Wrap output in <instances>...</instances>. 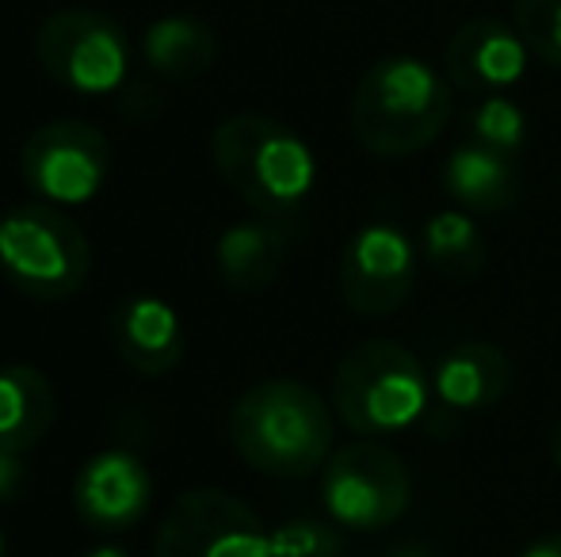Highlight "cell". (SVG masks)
<instances>
[{"instance_id": "obj_27", "label": "cell", "mask_w": 561, "mask_h": 557, "mask_svg": "<svg viewBox=\"0 0 561 557\" xmlns=\"http://www.w3.org/2000/svg\"><path fill=\"white\" fill-rule=\"evenodd\" d=\"M550 451H554V462H558V469H561V423L554 428V436H550Z\"/></svg>"}, {"instance_id": "obj_16", "label": "cell", "mask_w": 561, "mask_h": 557, "mask_svg": "<svg viewBox=\"0 0 561 557\" xmlns=\"http://www.w3.org/2000/svg\"><path fill=\"white\" fill-rule=\"evenodd\" d=\"M290 248V222L256 218V222H237L218 237L215 264L226 287L237 294H256L279 279Z\"/></svg>"}, {"instance_id": "obj_2", "label": "cell", "mask_w": 561, "mask_h": 557, "mask_svg": "<svg viewBox=\"0 0 561 557\" xmlns=\"http://www.w3.org/2000/svg\"><path fill=\"white\" fill-rule=\"evenodd\" d=\"M229 439L252 469L267 477H306L333 454V409L298 379H264L237 397Z\"/></svg>"}, {"instance_id": "obj_25", "label": "cell", "mask_w": 561, "mask_h": 557, "mask_svg": "<svg viewBox=\"0 0 561 557\" xmlns=\"http://www.w3.org/2000/svg\"><path fill=\"white\" fill-rule=\"evenodd\" d=\"M382 557H439L432 546H424V543H413V538H405V543H398V546H390Z\"/></svg>"}, {"instance_id": "obj_21", "label": "cell", "mask_w": 561, "mask_h": 557, "mask_svg": "<svg viewBox=\"0 0 561 557\" xmlns=\"http://www.w3.org/2000/svg\"><path fill=\"white\" fill-rule=\"evenodd\" d=\"M512 27L547 66H561V0H512Z\"/></svg>"}, {"instance_id": "obj_3", "label": "cell", "mask_w": 561, "mask_h": 557, "mask_svg": "<svg viewBox=\"0 0 561 557\" xmlns=\"http://www.w3.org/2000/svg\"><path fill=\"white\" fill-rule=\"evenodd\" d=\"M210 156L229 192L275 222H295L318 184L313 149L272 115H229L210 135Z\"/></svg>"}, {"instance_id": "obj_26", "label": "cell", "mask_w": 561, "mask_h": 557, "mask_svg": "<svg viewBox=\"0 0 561 557\" xmlns=\"http://www.w3.org/2000/svg\"><path fill=\"white\" fill-rule=\"evenodd\" d=\"M84 557H130L123 550V546H96V550H89Z\"/></svg>"}, {"instance_id": "obj_24", "label": "cell", "mask_w": 561, "mask_h": 557, "mask_svg": "<svg viewBox=\"0 0 561 557\" xmlns=\"http://www.w3.org/2000/svg\"><path fill=\"white\" fill-rule=\"evenodd\" d=\"M519 557H561V531H554V535H542L535 538L531 546H527Z\"/></svg>"}, {"instance_id": "obj_20", "label": "cell", "mask_w": 561, "mask_h": 557, "mask_svg": "<svg viewBox=\"0 0 561 557\" xmlns=\"http://www.w3.org/2000/svg\"><path fill=\"white\" fill-rule=\"evenodd\" d=\"M462 135L496 153L519 156L527 149V115L508 96H478L462 115Z\"/></svg>"}, {"instance_id": "obj_22", "label": "cell", "mask_w": 561, "mask_h": 557, "mask_svg": "<svg viewBox=\"0 0 561 557\" xmlns=\"http://www.w3.org/2000/svg\"><path fill=\"white\" fill-rule=\"evenodd\" d=\"M344 538L333 523L321 520H287L272 531V550L267 557H340Z\"/></svg>"}, {"instance_id": "obj_11", "label": "cell", "mask_w": 561, "mask_h": 557, "mask_svg": "<svg viewBox=\"0 0 561 557\" xmlns=\"http://www.w3.org/2000/svg\"><path fill=\"white\" fill-rule=\"evenodd\" d=\"M153 504V474L134 451L107 446L92 454L73 481V508L100 535L138 527Z\"/></svg>"}, {"instance_id": "obj_29", "label": "cell", "mask_w": 561, "mask_h": 557, "mask_svg": "<svg viewBox=\"0 0 561 557\" xmlns=\"http://www.w3.org/2000/svg\"><path fill=\"white\" fill-rule=\"evenodd\" d=\"M0 225H4V210H0Z\"/></svg>"}, {"instance_id": "obj_1", "label": "cell", "mask_w": 561, "mask_h": 557, "mask_svg": "<svg viewBox=\"0 0 561 557\" xmlns=\"http://www.w3.org/2000/svg\"><path fill=\"white\" fill-rule=\"evenodd\" d=\"M455 84L416 54L378 58L355 84L347 123L370 156H413L447 130Z\"/></svg>"}, {"instance_id": "obj_7", "label": "cell", "mask_w": 561, "mask_h": 557, "mask_svg": "<svg viewBox=\"0 0 561 557\" xmlns=\"http://www.w3.org/2000/svg\"><path fill=\"white\" fill-rule=\"evenodd\" d=\"M321 500L336 527L386 531L409 512L413 477L398 451L378 439H359L329 454L321 474Z\"/></svg>"}, {"instance_id": "obj_4", "label": "cell", "mask_w": 561, "mask_h": 557, "mask_svg": "<svg viewBox=\"0 0 561 557\" xmlns=\"http://www.w3.org/2000/svg\"><path fill=\"white\" fill-rule=\"evenodd\" d=\"M333 409L363 439H390L432 409V374L398 340H363L336 363Z\"/></svg>"}, {"instance_id": "obj_12", "label": "cell", "mask_w": 561, "mask_h": 557, "mask_svg": "<svg viewBox=\"0 0 561 557\" xmlns=\"http://www.w3.org/2000/svg\"><path fill=\"white\" fill-rule=\"evenodd\" d=\"M527 43L496 15H473L444 46V73L470 96H504L527 73Z\"/></svg>"}, {"instance_id": "obj_10", "label": "cell", "mask_w": 561, "mask_h": 557, "mask_svg": "<svg viewBox=\"0 0 561 557\" xmlns=\"http://www.w3.org/2000/svg\"><path fill=\"white\" fill-rule=\"evenodd\" d=\"M340 298L359 317H390L413 298L416 253L405 230L390 222H370L340 248Z\"/></svg>"}, {"instance_id": "obj_13", "label": "cell", "mask_w": 561, "mask_h": 557, "mask_svg": "<svg viewBox=\"0 0 561 557\" xmlns=\"http://www.w3.org/2000/svg\"><path fill=\"white\" fill-rule=\"evenodd\" d=\"M512 386V363L496 344L462 340L444 348L432 371V402L455 420L485 413L504 402Z\"/></svg>"}, {"instance_id": "obj_28", "label": "cell", "mask_w": 561, "mask_h": 557, "mask_svg": "<svg viewBox=\"0 0 561 557\" xmlns=\"http://www.w3.org/2000/svg\"><path fill=\"white\" fill-rule=\"evenodd\" d=\"M0 557H4V535H0Z\"/></svg>"}, {"instance_id": "obj_19", "label": "cell", "mask_w": 561, "mask_h": 557, "mask_svg": "<svg viewBox=\"0 0 561 557\" xmlns=\"http://www.w3.org/2000/svg\"><path fill=\"white\" fill-rule=\"evenodd\" d=\"M424 256L428 264L450 282L473 279L489 260L485 237L478 233V225L466 218V210H436L424 222Z\"/></svg>"}, {"instance_id": "obj_15", "label": "cell", "mask_w": 561, "mask_h": 557, "mask_svg": "<svg viewBox=\"0 0 561 557\" xmlns=\"http://www.w3.org/2000/svg\"><path fill=\"white\" fill-rule=\"evenodd\" d=\"M444 192L458 210L504 214L516 207L519 192H524L519 156L496 153L478 141H458L444 164Z\"/></svg>"}, {"instance_id": "obj_5", "label": "cell", "mask_w": 561, "mask_h": 557, "mask_svg": "<svg viewBox=\"0 0 561 557\" xmlns=\"http://www.w3.org/2000/svg\"><path fill=\"white\" fill-rule=\"evenodd\" d=\"M0 271L35 302H66L89 282L92 245L84 230L50 202H23L0 225Z\"/></svg>"}, {"instance_id": "obj_8", "label": "cell", "mask_w": 561, "mask_h": 557, "mask_svg": "<svg viewBox=\"0 0 561 557\" xmlns=\"http://www.w3.org/2000/svg\"><path fill=\"white\" fill-rule=\"evenodd\" d=\"M272 535L241 497L199 485L172 500L153 538V557H267Z\"/></svg>"}, {"instance_id": "obj_9", "label": "cell", "mask_w": 561, "mask_h": 557, "mask_svg": "<svg viewBox=\"0 0 561 557\" xmlns=\"http://www.w3.org/2000/svg\"><path fill=\"white\" fill-rule=\"evenodd\" d=\"M23 184L50 207H81L104 192L112 176V141L81 119L38 127L20 149Z\"/></svg>"}, {"instance_id": "obj_18", "label": "cell", "mask_w": 561, "mask_h": 557, "mask_svg": "<svg viewBox=\"0 0 561 557\" xmlns=\"http://www.w3.org/2000/svg\"><path fill=\"white\" fill-rule=\"evenodd\" d=\"M141 54L153 73L169 81H195L218 58V38L199 15H161L146 27Z\"/></svg>"}, {"instance_id": "obj_6", "label": "cell", "mask_w": 561, "mask_h": 557, "mask_svg": "<svg viewBox=\"0 0 561 557\" xmlns=\"http://www.w3.org/2000/svg\"><path fill=\"white\" fill-rule=\"evenodd\" d=\"M35 58L50 81L77 96H112L130 73V38L115 15L61 8L38 23Z\"/></svg>"}, {"instance_id": "obj_14", "label": "cell", "mask_w": 561, "mask_h": 557, "mask_svg": "<svg viewBox=\"0 0 561 557\" xmlns=\"http://www.w3.org/2000/svg\"><path fill=\"white\" fill-rule=\"evenodd\" d=\"M115 351L130 371L161 379L184 359V325L180 313L157 294H134L112 313Z\"/></svg>"}, {"instance_id": "obj_17", "label": "cell", "mask_w": 561, "mask_h": 557, "mask_svg": "<svg viewBox=\"0 0 561 557\" xmlns=\"http://www.w3.org/2000/svg\"><path fill=\"white\" fill-rule=\"evenodd\" d=\"M58 420V394L38 367H0V446L27 454L50 436Z\"/></svg>"}, {"instance_id": "obj_23", "label": "cell", "mask_w": 561, "mask_h": 557, "mask_svg": "<svg viewBox=\"0 0 561 557\" xmlns=\"http://www.w3.org/2000/svg\"><path fill=\"white\" fill-rule=\"evenodd\" d=\"M23 489H27V466H23V454L0 446V504H12Z\"/></svg>"}]
</instances>
